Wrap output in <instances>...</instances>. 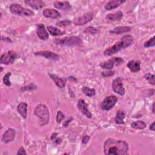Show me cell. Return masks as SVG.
Here are the masks:
<instances>
[{
	"label": "cell",
	"instance_id": "cell-37",
	"mask_svg": "<svg viewBox=\"0 0 155 155\" xmlns=\"http://www.w3.org/2000/svg\"><path fill=\"white\" fill-rule=\"evenodd\" d=\"M17 154L18 155H19V154H27V153H26L25 149L23 147H21L19 149L18 151L17 152Z\"/></svg>",
	"mask_w": 155,
	"mask_h": 155
},
{
	"label": "cell",
	"instance_id": "cell-22",
	"mask_svg": "<svg viewBox=\"0 0 155 155\" xmlns=\"http://www.w3.org/2000/svg\"><path fill=\"white\" fill-rule=\"evenodd\" d=\"M27 104L25 102L20 103L17 107V110L18 113L21 115V116L25 119L27 116Z\"/></svg>",
	"mask_w": 155,
	"mask_h": 155
},
{
	"label": "cell",
	"instance_id": "cell-5",
	"mask_svg": "<svg viewBox=\"0 0 155 155\" xmlns=\"http://www.w3.org/2000/svg\"><path fill=\"white\" fill-rule=\"evenodd\" d=\"M10 11L13 14L17 15H24L27 16L34 15V12L32 10L23 8L20 4L17 3H13L10 5Z\"/></svg>",
	"mask_w": 155,
	"mask_h": 155
},
{
	"label": "cell",
	"instance_id": "cell-19",
	"mask_svg": "<svg viewBox=\"0 0 155 155\" xmlns=\"http://www.w3.org/2000/svg\"><path fill=\"white\" fill-rule=\"evenodd\" d=\"M124 2H125V1H121V0L110 1L105 5V8L107 10H110L117 8Z\"/></svg>",
	"mask_w": 155,
	"mask_h": 155
},
{
	"label": "cell",
	"instance_id": "cell-3",
	"mask_svg": "<svg viewBox=\"0 0 155 155\" xmlns=\"http://www.w3.org/2000/svg\"><path fill=\"white\" fill-rule=\"evenodd\" d=\"M35 114L40 118L41 125L47 124L49 122L50 114L48 108L44 104H39L35 108Z\"/></svg>",
	"mask_w": 155,
	"mask_h": 155
},
{
	"label": "cell",
	"instance_id": "cell-11",
	"mask_svg": "<svg viewBox=\"0 0 155 155\" xmlns=\"http://www.w3.org/2000/svg\"><path fill=\"white\" fill-rule=\"evenodd\" d=\"M35 54L44 57L46 59L51 61H58L59 59V55L50 51H39L35 53Z\"/></svg>",
	"mask_w": 155,
	"mask_h": 155
},
{
	"label": "cell",
	"instance_id": "cell-40",
	"mask_svg": "<svg viewBox=\"0 0 155 155\" xmlns=\"http://www.w3.org/2000/svg\"><path fill=\"white\" fill-rule=\"evenodd\" d=\"M71 120H72V118H70V119H69V120H66V122L64 124V126L65 127H67L68 125H67V123L68 124V122Z\"/></svg>",
	"mask_w": 155,
	"mask_h": 155
},
{
	"label": "cell",
	"instance_id": "cell-24",
	"mask_svg": "<svg viewBox=\"0 0 155 155\" xmlns=\"http://www.w3.org/2000/svg\"><path fill=\"white\" fill-rule=\"evenodd\" d=\"M125 113L123 110H119L114 118V121L117 124H124Z\"/></svg>",
	"mask_w": 155,
	"mask_h": 155
},
{
	"label": "cell",
	"instance_id": "cell-7",
	"mask_svg": "<svg viewBox=\"0 0 155 155\" xmlns=\"http://www.w3.org/2000/svg\"><path fill=\"white\" fill-rule=\"evenodd\" d=\"M117 101V98L116 96L114 95L107 96L102 102L101 107L104 110H110L114 107V105L116 104Z\"/></svg>",
	"mask_w": 155,
	"mask_h": 155
},
{
	"label": "cell",
	"instance_id": "cell-31",
	"mask_svg": "<svg viewBox=\"0 0 155 155\" xmlns=\"http://www.w3.org/2000/svg\"><path fill=\"white\" fill-rule=\"evenodd\" d=\"M10 75H11V73L8 72L4 75V76L3 78V82L7 86H10V85H11L10 81L9 80V78H10Z\"/></svg>",
	"mask_w": 155,
	"mask_h": 155
},
{
	"label": "cell",
	"instance_id": "cell-18",
	"mask_svg": "<svg viewBox=\"0 0 155 155\" xmlns=\"http://www.w3.org/2000/svg\"><path fill=\"white\" fill-rule=\"evenodd\" d=\"M25 3L27 4L28 5L30 6L31 8L36 9V10H38L40 9L42 7H44L45 6V3L42 1H39V0H37V1H25Z\"/></svg>",
	"mask_w": 155,
	"mask_h": 155
},
{
	"label": "cell",
	"instance_id": "cell-21",
	"mask_svg": "<svg viewBox=\"0 0 155 155\" xmlns=\"http://www.w3.org/2000/svg\"><path fill=\"white\" fill-rule=\"evenodd\" d=\"M131 28L128 26H119L114 27L113 29L110 31L111 33L113 34H116V35H119L121 33H124L128 32L131 31Z\"/></svg>",
	"mask_w": 155,
	"mask_h": 155
},
{
	"label": "cell",
	"instance_id": "cell-25",
	"mask_svg": "<svg viewBox=\"0 0 155 155\" xmlns=\"http://www.w3.org/2000/svg\"><path fill=\"white\" fill-rule=\"evenodd\" d=\"M47 29L48 30L50 34H51L52 36H61L65 33V31H62L60 29L53 26H48Z\"/></svg>",
	"mask_w": 155,
	"mask_h": 155
},
{
	"label": "cell",
	"instance_id": "cell-15",
	"mask_svg": "<svg viewBox=\"0 0 155 155\" xmlns=\"http://www.w3.org/2000/svg\"><path fill=\"white\" fill-rule=\"evenodd\" d=\"M43 15L48 18L55 19L60 17L61 13L56 10L53 8H46L43 11Z\"/></svg>",
	"mask_w": 155,
	"mask_h": 155
},
{
	"label": "cell",
	"instance_id": "cell-16",
	"mask_svg": "<svg viewBox=\"0 0 155 155\" xmlns=\"http://www.w3.org/2000/svg\"><path fill=\"white\" fill-rule=\"evenodd\" d=\"M49 76L58 87L64 88L65 87L66 84V79L65 78H61L56 74L50 73H49Z\"/></svg>",
	"mask_w": 155,
	"mask_h": 155
},
{
	"label": "cell",
	"instance_id": "cell-6",
	"mask_svg": "<svg viewBox=\"0 0 155 155\" xmlns=\"http://www.w3.org/2000/svg\"><path fill=\"white\" fill-rule=\"evenodd\" d=\"M124 62V59L120 57H113L107 61L100 64V67L104 69H112L114 65H119Z\"/></svg>",
	"mask_w": 155,
	"mask_h": 155
},
{
	"label": "cell",
	"instance_id": "cell-13",
	"mask_svg": "<svg viewBox=\"0 0 155 155\" xmlns=\"http://www.w3.org/2000/svg\"><path fill=\"white\" fill-rule=\"evenodd\" d=\"M15 134L16 132L15 130L12 128H8L4 132V133L2 135L1 139L2 142L5 143H7L8 142H12L15 139Z\"/></svg>",
	"mask_w": 155,
	"mask_h": 155
},
{
	"label": "cell",
	"instance_id": "cell-4",
	"mask_svg": "<svg viewBox=\"0 0 155 155\" xmlns=\"http://www.w3.org/2000/svg\"><path fill=\"white\" fill-rule=\"evenodd\" d=\"M54 42L58 45H67V46H73V45H80L82 41L81 39L78 36H68L62 39H56Z\"/></svg>",
	"mask_w": 155,
	"mask_h": 155
},
{
	"label": "cell",
	"instance_id": "cell-17",
	"mask_svg": "<svg viewBox=\"0 0 155 155\" xmlns=\"http://www.w3.org/2000/svg\"><path fill=\"white\" fill-rule=\"evenodd\" d=\"M54 7L62 10H68L71 8V5L68 1H55L53 3Z\"/></svg>",
	"mask_w": 155,
	"mask_h": 155
},
{
	"label": "cell",
	"instance_id": "cell-41",
	"mask_svg": "<svg viewBox=\"0 0 155 155\" xmlns=\"http://www.w3.org/2000/svg\"><path fill=\"white\" fill-rule=\"evenodd\" d=\"M61 139L60 138H58V139H56L55 142H56L57 143H59L61 142Z\"/></svg>",
	"mask_w": 155,
	"mask_h": 155
},
{
	"label": "cell",
	"instance_id": "cell-23",
	"mask_svg": "<svg viewBox=\"0 0 155 155\" xmlns=\"http://www.w3.org/2000/svg\"><path fill=\"white\" fill-rule=\"evenodd\" d=\"M123 16V13L121 11H118L117 12L113 13H110L107 15L106 18L111 21H119L121 19V18Z\"/></svg>",
	"mask_w": 155,
	"mask_h": 155
},
{
	"label": "cell",
	"instance_id": "cell-36",
	"mask_svg": "<svg viewBox=\"0 0 155 155\" xmlns=\"http://www.w3.org/2000/svg\"><path fill=\"white\" fill-rule=\"evenodd\" d=\"M90 139V137L88 136V135H85L82 137V143L84 144H86L88 140Z\"/></svg>",
	"mask_w": 155,
	"mask_h": 155
},
{
	"label": "cell",
	"instance_id": "cell-27",
	"mask_svg": "<svg viewBox=\"0 0 155 155\" xmlns=\"http://www.w3.org/2000/svg\"><path fill=\"white\" fill-rule=\"evenodd\" d=\"M82 91L85 95L88 97H93L96 94V91L94 88H90L88 87H83Z\"/></svg>",
	"mask_w": 155,
	"mask_h": 155
},
{
	"label": "cell",
	"instance_id": "cell-10",
	"mask_svg": "<svg viewBox=\"0 0 155 155\" xmlns=\"http://www.w3.org/2000/svg\"><path fill=\"white\" fill-rule=\"evenodd\" d=\"M94 16V14L93 12H88L84 14L82 16L76 18L74 21V24L75 25H84L88 22L91 21Z\"/></svg>",
	"mask_w": 155,
	"mask_h": 155
},
{
	"label": "cell",
	"instance_id": "cell-32",
	"mask_svg": "<svg viewBox=\"0 0 155 155\" xmlns=\"http://www.w3.org/2000/svg\"><path fill=\"white\" fill-rule=\"evenodd\" d=\"M97 31V30L92 27H88L86 28L84 30V32H85V33H88L93 34V35L95 34Z\"/></svg>",
	"mask_w": 155,
	"mask_h": 155
},
{
	"label": "cell",
	"instance_id": "cell-33",
	"mask_svg": "<svg viewBox=\"0 0 155 155\" xmlns=\"http://www.w3.org/2000/svg\"><path fill=\"white\" fill-rule=\"evenodd\" d=\"M65 117V116L64 114L61 111H59L57 113V116H56V122L58 123H59L61 122Z\"/></svg>",
	"mask_w": 155,
	"mask_h": 155
},
{
	"label": "cell",
	"instance_id": "cell-20",
	"mask_svg": "<svg viewBox=\"0 0 155 155\" xmlns=\"http://www.w3.org/2000/svg\"><path fill=\"white\" fill-rule=\"evenodd\" d=\"M140 61H130L127 63V67L131 72H137L140 70Z\"/></svg>",
	"mask_w": 155,
	"mask_h": 155
},
{
	"label": "cell",
	"instance_id": "cell-9",
	"mask_svg": "<svg viewBox=\"0 0 155 155\" xmlns=\"http://www.w3.org/2000/svg\"><path fill=\"white\" fill-rule=\"evenodd\" d=\"M112 87L113 91L119 95L123 96L125 94V89L123 86L122 78L118 77L114 79L112 82Z\"/></svg>",
	"mask_w": 155,
	"mask_h": 155
},
{
	"label": "cell",
	"instance_id": "cell-28",
	"mask_svg": "<svg viewBox=\"0 0 155 155\" xmlns=\"http://www.w3.org/2000/svg\"><path fill=\"white\" fill-rule=\"evenodd\" d=\"M145 79L148 81V82L150 84H151V85H154L155 84V82H154V76L153 74H151L150 73H148L145 75Z\"/></svg>",
	"mask_w": 155,
	"mask_h": 155
},
{
	"label": "cell",
	"instance_id": "cell-26",
	"mask_svg": "<svg viewBox=\"0 0 155 155\" xmlns=\"http://www.w3.org/2000/svg\"><path fill=\"white\" fill-rule=\"evenodd\" d=\"M131 126L132 128H133L134 129L142 130V129H143V128H146L147 125L144 122H143L142 120H137V121L133 122L131 124Z\"/></svg>",
	"mask_w": 155,
	"mask_h": 155
},
{
	"label": "cell",
	"instance_id": "cell-29",
	"mask_svg": "<svg viewBox=\"0 0 155 155\" xmlns=\"http://www.w3.org/2000/svg\"><path fill=\"white\" fill-rule=\"evenodd\" d=\"M155 37L153 36L151 38H150L149 40L147 41L144 44L143 46L145 48H148V47H153L154 45L155 44Z\"/></svg>",
	"mask_w": 155,
	"mask_h": 155
},
{
	"label": "cell",
	"instance_id": "cell-12",
	"mask_svg": "<svg viewBox=\"0 0 155 155\" xmlns=\"http://www.w3.org/2000/svg\"><path fill=\"white\" fill-rule=\"evenodd\" d=\"M77 107L78 109L88 118H91L92 117V114L90 111V110L88 108V105L86 104L85 101L84 99H80L78 101Z\"/></svg>",
	"mask_w": 155,
	"mask_h": 155
},
{
	"label": "cell",
	"instance_id": "cell-39",
	"mask_svg": "<svg viewBox=\"0 0 155 155\" xmlns=\"http://www.w3.org/2000/svg\"><path fill=\"white\" fill-rule=\"evenodd\" d=\"M150 129L151 130H152V131H154V122H153L151 125H150Z\"/></svg>",
	"mask_w": 155,
	"mask_h": 155
},
{
	"label": "cell",
	"instance_id": "cell-14",
	"mask_svg": "<svg viewBox=\"0 0 155 155\" xmlns=\"http://www.w3.org/2000/svg\"><path fill=\"white\" fill-rule=\"evenodd\" d=\"M36 33L38 36L42 40H47L48 38V33L42 24H37Z\"/></svg>",
	"mask_w": 155,
	"mask_h": 155
},
{
	"label": "cell",
	"instance_id": "cell-30",
	"mask_svg": "<svg viewBox=\"0 0 155 155\" xmlns=\"http://www.w3.org/2000/svg\"><path fill=\"white\" fill-rule=\"evenodd\" d=\"M36 85H35L33 84H30V85H26L25 87H22L21 88V91H28V90H33L36 88Z\"/></svg>",
	"mask_w": 155,
	"mask_h": 155
},
{
	"label": "cell",
	"instance_id": "cell-8",
	"mask_svg": "<svg viewBox=\"0 0 155 155\" xmlns=\"http://www.w3.org/2000/svg\"><path fill=\"white\" fill-rule=\"evenodd\" d=\"M16 53L12 50L8 51L1 56L0 62L2 64H12L16 58Z\"/></svg>",
	"mask_w": 155,
	"mask_h": 155
},
{
	"label": "cell",
	"instance_id": "cell-1",
	"mask_svg": "<svg viewBox=\"0 0 155 155\" xmlns=\"http://www.w3.org/2000/svg\"><path fill=\"white\" fill-rule=\"evenodd\" d=\"M104 149L105 154L123 155L128 154V147L124 140L108 139L104 143Z\"/></svg>",
	"mask_w": 155,
	"mask_h": 155
},
{
	"label": "cell",
	"instance_id": "cell-35",
	"mask_svg": "<svg viewBox=\"0 0 155 155\" xmlns=\"http://www.w3.org/2000/svg\"><path fill=\"white\" fill-rule=\"evenodd\" d=\"M114 74V71H103L102 72V75L104 77H110L113 76Z\"/></svg>",
	"mask_w": 155,
	"mask_h": 155
},
{
	"label": "cell",
	"instance_id": "cell-38",
	"mask_svg": "<svg viewBox=\"0 0 155 155\" xmlns=\"http://www.w3.org/2000/svg\"><path fill=\"white\" fill-rule=\"evenodd\" d=\"M58 135V133H53V134H52V135L51 136V140H54V139H55V138L56 137V136Z\"/></svg>",
	"mask_w": 155,
	"mask_h": 155
},
{
	"label": "cell",
	"instance_id": "cell-34",
	"mask_svg": "<svg viewBox=\"0 0 155 155\" xmlns=\"http://www.w3.org/2000/svg\"><path fill=\"white\" fill-rule=\"evenodd\" d=\"M71 23V21L68 20V19H65V20H64V21H59L58 22L56 23V24L59 26H65V25H70Z\"/></svg>",
	"mask_w": 155,
	"mask_h": 155
},
{
	"label": "cell",
	"instance_id": "cell-42",
	"mask_svg": "<svg viewBox=\"0 0 155 155\" xmlns=\"http://www.w3.org/2000/svg\"><path fill=\"white\" fill-rule=\"evenodd\" d=\"M154 103L153 104V105H152V111L153 113H154Z\"/></svg>",
	"mask_w": 155,
	"mask_h": 155
},
{
	"label": "cell",
	"instance_id": "cell-2",
	"mask_svg": "<svg viewBox=\"0 0 155 155\" xmlns=\"http://www.w3.org/2000/svg\"><path fill=\"white\" fill-rule=\"evenodd\" d=\"M134 41V38L131 35H125L122 36L120 41L116 42L113 45L107 48L104 51V56H111L117 53L120 50L127 48L131 45Z\"/></svg>",
	"mask_w": 155,
	"mask_h": 155
}]
</instances>
